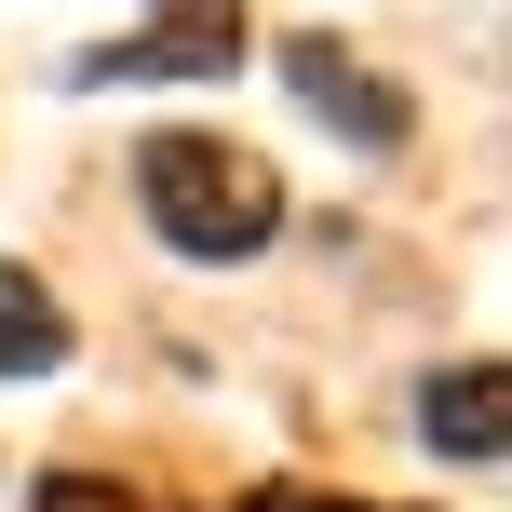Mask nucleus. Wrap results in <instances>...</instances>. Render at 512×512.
I'll list each match as a JSON object with an SVG mask.
<instances>
[{
  "label": "nucleus",
  "mask_w": 512,
  "mask_h": 512,
  "mask_svg": "<svg viewBox=\"0 0 512 512\" xmlns=\"http://www.w3.org/2000/svg\"><path fill=\"white\" fill-rule=\"evenodd\" d=\"M418 445H432V459H472V472H486L499 445H512V378H499V364H445V378L418 391Z\"/></svg>",
  "instance_id": "20e7f679"
},
{
  "label": "nucleus",
  "mask_w": 512,
  "mask_h": 512,
  "mask_svg": "<svg viewBox=\"0 0 512 512\" xmlns=\"http://www.w3.org/2000/svg\"><path fill=\"white\" fill-rule=\"evenodd\" d=\"M243 512H364V499H310V486H256Z\"/></svg>",
  "instance_id": "0eeeda50"
},
{
  "label": "nucleus",
  "mask_w": 512,
  "mask_h": 512,
  "mask_svg": "<svg viewBox=\"0 0 512 512\" xmlns=\"http://www.w3.org/2000/svg\"><path fill=\"white\" fill-rule=\"evenodd\" d=\"M54 364H68V310L27 270H0V378H54Z\"/></svg>",
  "instance_id": "39448f33"
},
{
  "label": "nucleus",
  "mask_w": 512,
  "mask_h": 512,
  "mask_svg": "<svg viewBox=\"0 0 512 512\" xmlns=\"http://www.w3.org/2000/svg\"><path fill=\"white\" fill-rule=\"evenodd\" d=\"M243 68V0H149L135 41L68 54V81H230Z\"/></svg>",
  "instance_id": "f03ea898"
},
{
  "label": "nucleus",
  "mask_w": 512,
  "mask_h": 512,
  "mask_svg": "<svg viewBox=\"0 0 512 512\" xmlns=\"http://www.w3.org/2000/svg\"><path fill=\"white\" fill-rule=\"evenodd\" d=\"M27 512H135V499L95 486V472H41V499H27Z\"/></svg>",
  "instance_id": "423d86ee"
},
{
  "label": "nucleus",
  "mask_w": 512,
  "mask_h": 512,
  "mask_svg": "<svg viewBox=\"0 0 512 512\" xmlns=\"http://www.w3.org/2000/svg\"><path fill=\"white\" fill-rule=\"evenodd\" d=\"M135 203H149V230L176 256H203V270H230L283 230V176L230 135H149L135 149Z\"/></svg>",
  "instance_id": "f257e3e1"
},
{
  "label": "nucleus",
  "mask_w": 512,
  "mask_h": 512,
  "mask_svg": "<svg viewBox=\"0 0 512 512\" xmlns=\"http://www.w3.org/2000/svg\"><path fill=\"white\" fill-rule=\"evenodd\" d=\"M283 81H297V108H310L324 135H351V149H405V135H418V108L391 95L364 54H337L324 27H310V41H283Z\"/></svg>",
  "instance_id": "7ed1b4c3"
}]
</instances>
